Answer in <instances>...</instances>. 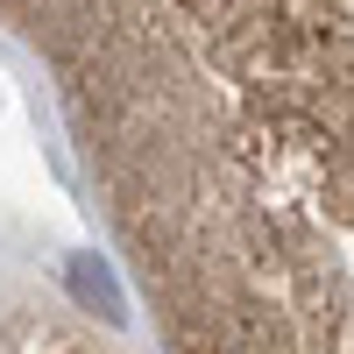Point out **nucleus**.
I'll return each mask as SVG.
<instances>
[{
    "instance_id": "1",
    "label": "nucleus",
    "mask_w": 354,
    "mask_h": 354,
    "mask_svg": "<svg viewBox=\"0 0 354 354\" xmlns=\"http://www.w3.org/2000/svg\"><path fill=\"white\" fill-rule=\"evenodd\" d=\"M36 71L156 354H354V0H93Z\"/></svg>"
},
{
    "instance_id": "2",
    "label": "nucleus",
    "mask_w": 354,
    "mask_h": 354,
    "mask_svg": "<svg viewBox=\"0 0 354 354\" xmlns=\"http://www.w3.org/2000/svg\"><path fill=\"white\" fill-rule=\"evenodd\" d=\"M0 354H106L93 333H78V326H64L50 305H36V298H21V305H8L0 312Z\"/></svg>"
}]
</instances>
